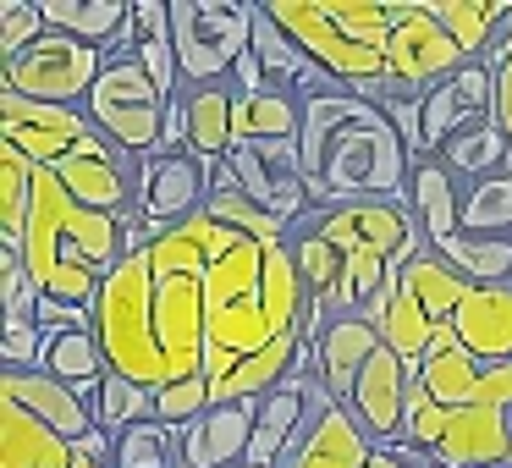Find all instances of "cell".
Masks as SVG:
<instances>
[{
	"label": "cell",
	"mask_w": 512,
	"mask_h": 468,
	"mask_svg": "<svg viewBox=\"0 0 512 468\" xmlns=\"http://www.w3.org/2000/svg\"><path fill=\"white\" fill-rule=\"evenodd\" d=\"M298 166L314 210H342L364 199H408L413 155L402 144L386 105L353 89H331L303 100Z\"/></svg>",
	"instance_id": "6da1fadb"
},
{
	"label": "cell",
	"mask_w": 512,
	"mask_h": 468,
	"mask_svg": "<svg viewBox=\"0 0 512 468\" xmlns=\"http://www.w3.org/2000/svg\"><path fill=\"white\" fill-rule=\"evenodd\" d=\"M204 314H210V347L237 358L303 331L309 287L298 276L292 243L265 248L243 237L226 259H215L204 270Z\"/></svg>",
	"instance_id": "7a4b0ae2"
},
{
	"label": "cell",
	"mask_w": 512,
	"mask_h": 468,
	"mask_svg": "<svg viewBox=\"0 0 512 468\" xmlns=\"http://www.w3.org/2000/svg\"><path fill=\"white\" fill-rule=\"evenodd\" d=\"M270 23L342 89L391 105L413 94L391 78L386 39L397 28V0H265Z\"/></svg>",
	"instance_id": "3957f363"
},
{
	"label": "cell",
	"mask_w": 512,
	"mask_h": 468,
	"mask_svg": "<svg viewBox=\"0 0 512 468\" xmlns=\"http://www.w3.org/2000/svg\"><path fill=\"white\" fill-rule=\"evenodd\" d=\"M94 336H100L105 369L138 380V386L160 391L177 380L171 358L160 353V331H155V259L127 254L122 265L105 276L100 303H94Z\"/></svg>",
	"instance_id": "277c9868"
},
{
	"label": "cell",
	"mask_w": 512,
	"mask_h": 468,
	"mask_svg": "<svg viewBox=\"0 0 512 468\" xmlns=\"http://www.w3.org/2000/svg\"><path fill=\"white\" fill-rule=\"evenodd\" d=\"M254 12L248 0H171V45H177L182 89L232 83V67L254 45Z\"/></svg>",
	"instance_id": "5b68a950"
},
{
	"label": "cell",
	"mask_w": 512,
	"mask_h": 468,
	"mask_svg": "<svg viewBox=\"0 0 512 468\" xmlns=\"http://www.w3.org/2000/svg\"><path fill=\"white\" fill-rule=\"evenodd\" d=\"M408 441L457 468H512V413L501 408H441L424 391L419 369L408 386Z\"/></svg>",
	"instance_id": "8992f818"
},
{
	"label": "cell",
	"mask_w": 512,
	"mask_h": 468,
	"mask_svg": "<svg viewBox=\"0 0 512 468\" xmlns=\"http://www.w3.org/2000/svg\"><path fill=\"white\" fill-rule=\"evenodd\" d=\"M166 94L155 89V78H149L144 67L133 61H105L100 83H94L89 94V122L100 127L105 138H111L122 155L133 160H149L160 149V127H166Z\"/></svg>",
	"instance_id": "52a82bcc"
},
{
	"label": "cell",
	"mask_w": 512,
	"mask_h": 468,
	"mask_svg": "<svg viewBox=\"0 0 512 468\" xmlns=\"http://www.w3.org/2000/svg\"><path fill=\"white\" fill-rule=\"evenodd\" d=\"M105 72V50L100 45H83L72 34H56L50 28L39 45H28L17 61L0 67V89L28 94L39 105H67V111H83Z\"/></svg>",
	"instance_id": "ba28073f"
},
{
	"label": "cell",
	"mask_w": 512,
	"mask_h": 468,
	"mask_svg": "<svg viewBox=\"0 0 512 468\" xmlns=\"http://www.w3.org/2000/svg\"><path fill=\"white\" fill-rule=\"evenodd\" d=\"M298 226H314L342 254H380L391 265H408V259H419L430 248V237H424L408 199H364V204H342V210H325V215L309 210Z\"/></svg>",
	"instance_id": "9c48e42d"
},
{
	"label": "cell",
	"mask_w": 512,
	"mask_h": 468,
	"mask_svg": "<svg viewBox=\"0 0 512 468\" xmlns=\"http://www.w3.org/2000/svg\"><path fill=\"white\" fill-rule=\"evenodd\" d=\"M100 127L89 122V111H67V105H39L28 94L0 89V144H12L28 166L56 171L72 155H83L89 144H100Z\"/></svg>",
	"instance_id": "30bf717a"
},
{
	"label": "cell",
	"mask_w": 512,
	"mask_h": 468,
	"mask_svg": "<svg viewBox=\"0 0 512 468\" xmlns=\"http://www.w3.org/2000/svg\"><path fill=\"white\" fill-rule=\"evenodd\" d=\"M386 67H391V78H397L402 89L430 94L435 83L457 78V72L468 67V56L430 17L424 0H397V28H391V39H386Z\"/></svg>",
	"instance_id": "8fae6325"
},
{
	"label": "cell",
	"mask_w": 512,
	"mask_h": 468,
	"mask_svg": "<svg viewBox=\"0 0 512 468\" xmlns=\"http://www.w3.org/2000/svg\"><path fill=\"white\" fill-rule=\"evenodd\" d=\"M380 446L369 441V430L331 397L320 375H309V424L303 435L281 452L276 468H369Z\"/></svg>",
	"instance_id": "7c38bea8"
},
{
	"label": "cell",
	"mask_w": 512,
	"mask_h": 468,
	"mask_svg": "<svg viewBox=\"0 0 512 468\" xmlns=\"http://www.w3.org/2000/svg\"><path fill=\"white\" fill-rule=\"evenodd\" d=\"M210 210V171L199 155H149L138 160V215L149 221V237L177 232Z\"/></svg>",
	"instance_id": "4fadbf2b"
},
{
	"label": "cell",
	"mask_w": 512,
	"mask_h": 468,
	"mask_svg": "<svg viewBox=\"0 0 512 468\" xmlns=\"http://www.w3.org/2000/svg\"><path fill=\"white\" fill-rule=\"evenodd\" d=\"M232 166L243 193L270 210L276 221L298 226L303 215L314 210L309 188H303V166H298V138H265V144H237L232 149Z\"/></svg>",
	"instance_id": "5bb4252c"
},
{
	"label": "cell",
	"mask_w": 512,
	"mask_h": 468,
	"mask_svg": "<svg viewBox=\"0 0 512 468\" xmlns=\"http://www.w3.org/2000/svg\"><path fill=\"white\" fill-rule=\"evenodd\" d=\"M413 369H419V364H408V358H397L391 347H380V353L364 364V375H358L353 397L342 402V408L369 430V441H375V446L402 441V430H408V386H413Z\"/></svg>",
	"instance_id": "9a60e30c"
},
{
	"label": "cell",
	"mask_w": 512,
	"mask_h": 468,
	"mask_svg": "<svg viewBox=\"0 0 512 468\" xmlns=\"http://www.w3.org/2000/svg\"><path fill=\"white\" fill-rule=\"evenodd\" d=\"M56 177L83 210H105V215H133L138 210V160L122 155L111 138H100V144H89L83 155H72L67 166H56Z\"/></svg>",
	"instance_id": "2e32d148"
},
{
	"label": "cell",
	"mask_w": 512,
	"mask_h": 468,
	"mask_svg": "<svg viewBox=\"0 0 512 468\" xmlns=\"http://www.w3.org/2000/svg\"><path fill=\"white\" fill-rule=\"evenodd\" d=\"M0 402H17V408H28L39 424H50V430H56L61 441H72V446H78L83 435L100 424L94 402L83 397L78 386L56 380V375H6V369H0Z\"/></svg>",
	"instance_id": "e0dca14e"
},
{
	"label": "cell",
	"mask_w": 512,
	"mask_h": 468,
	"mask_svg": "<svg viewBox=\"0 0 512 468\" xmlns=\"http://www.w3.org/2000/svg\"><path fill=\"white\" fill-rule=\"evenodd\" d=\"M259 402H221L204 419L182 430V463L188 468H237L248 463V441H254Z\"/></svg>",
	"instance_id": "ac0fdd59"
},
{
	"label": "cell",
	"mask_w": 512,
	"mask_h": 468,
	"mask_svg": "<svg viewBox=\"0 0 512 468\" xmlns=\"http://www.w3.org/2000/svg\"><path fill=\"white\" fill-rule=\"evenodd\" d=\"M380 331L364 320V314H331L320 331V342H314V353H320V380L331 386L336 402L353 397L358 375H364V364L380 353Z\"/></svg>",
	"instance_id": "d6986e66"
},
{
	"label": "cell",
	"mask_w": 512,
	"mask_h": 468,
	"mask_svg": "<svg viewBox=\"0 0 512 468\" xmlns=\"http://www.w3.org/2000/svg\"><path fill=\"white\" fill-rule=\"evenodd\" d=\"M452 331L479 364H507L512 358V287H474L463 309L452 314Z\"/></svg>",
	"instance_id": "ffe728a7"
},
{
	"label": "cell",
	"mask_w": 512,
	"mask_h": 468,
	"mask_svg": "<svg viewBox=\"0 0 512 468\" xmlns=\"http://www.w3.org/2000/svg\"><path fill=\"white\" fill-rule=\"evenodd\" d=\"M72 457L78 446L61 441L50 424L17 402H0V468H72Z\"/></svg>",
	"instance_id": "44dd1931"
},
{
	"label": "cell",
	"mask_w": 512,
	"mask_h": 468,
	"mask_svg": "<svg viewBox=\"0 0 512 468\" xmlns=\"http://www.w3.org/2000/svg\"><path fill=\"white\" fill-rule=\"evenodd\" d=\"M408 204H413V215H419L430 248H441L446 237L463 232V182H457L435 155L413 166V177H408Z\"/></svg>",
	"instance_id": "7402d4cb"
},
{
	"label": "cell",
	"mask_w": 512,
	"mask_h": 468,
	"mask_svg": "<svg viewBox=\"0 0 512 468\" xmlns=\"http://www.w3.org/2000/svg\"><path fill=\"white\" fill-rule=\"evenodd\" d=\"M479 375H485V364H479V358L457 342L452 325H441V331H435V342H430V353L419 358L424 391H430L441 408H468V402H474V391H479Z\"/></svg>",
	"instance_id": "603a6c76"
},
{
	"label": "cell",
	"mask_w": 512,
	"mask_h": 468,
	"mask_svg": "<svg viewBox=\"0 0 512 468\" xmlns=\"http://www.w3.org/2000/svg\"><path fill=\"white\" fill-rule=\"evenodd\" d=\"M232 83H210V89H182L188 105V155L199 160H226L237 149V127H232Z\"/></svg>",
	"instance_id": "cb8c5ba5"
},
{
	"label": "cell",
	"mask_w": 512,
	"mask_h": 468,
	"mask_svg": "<svg viewBox=\"0 0 512 468\" xmlns=\"http://www.w3.org/2000/svg\"><path fill=\"white\" fill-rule=\"evenodd\" d=\"M402 287L419 298V309L430 314L435 325H452V314L463 309V298L474 292V281H468L457 265H446L441 248H424L419 259H408V265H402Z\"/></svg>",
	"instance_id": "d4e9b609"
},
{
	"label": "cell",
	"mask_w": 512,
	"mask_h": 468,
	"mask_svg": "<svg viewBox=\"0 0 512 468\" xmlns=\"http://www.w3.org/2000/svg\"><path fill=\"white\" fill-rule=\"evenodd\" d=\"M424 6L457 39V50L468 61H490V50L501 39V23H507V6H496V0H424Z\"/></svg>",
	"instance_id": "484cf974"
},
{
	"label": "cell",
	"mask_w": 512,
	"mask_h": 468,
	"mask_svg": "<svg viewBox=\"0 0 512 468\" xmlns=\"http://www.w3.org/2000/svg\"><path fill=\"white\" fill-rule=\"evenodd\" d=\"M507 155H512V144H507V133L496 127V116H485V122H468L463 133L452 138V144L441 149V166L452 171L457 182H485V177H496L501 166H507Z\"/></svg>",
	"instance_id": "4316f807"
},
{
	"label": "cell",
	"mask_w": 512,
	"mask_h": 468,
	"mask_svg": "<svg viewBox=\"0 0 512 468\" xmlns=\"http://www.w3.org/2000/svg\"><path fill=\"white\" fill-rule=\"evenodd\" d=\"M45 6V23L56 34H72L83 45H111L122 34V23L133 17V0H39Z\"/></svg>",
	"instance_id": "83f0119b"
},
{
	"label": "cell",
	"mask_w": 512,
	"mask_h": 468,
	"mask_svg": "<svg viewBox=\"0 0 512 468\" xmlns=\"http://www.w3.org/2000/svg\"><path fill=\"white\" fill-rule=\"evenodd\" d=\"M237 144H265V138H298L303 133V100L298 94H237L232 100Z\"/></svg>",
	"instance_id": "f1b7e54d"
},
{
	"label": "cell",
	"mask_w": 512,
	"mask_h": 468,
	"mask_svg": "<svg viewBox=\"0 0 512 468\" xmlns=\"http://www.w3.org/2000/svg\"><path fill=\"white\" fill-rule=\"evenodd\" d=\"M441 259L457 265L474 287H512V237H446Z\"/></svg>",
	"instance_id": "f546056e"
},
{
	"label": "cell",
	"mask_w": 512,
	"mask_h": 468,
	"mask_svg": "<svg viewBox=\"0 0 512 468\" xmlns=\"http://www.w3.org/2000/svg\"><path fill=\"white\" fill-rule=\"evenodd\" d=\"M45 375H56V380H67V386H78L83 397L94 402V391H100V380H105L100 336H94V331H61V336H50Z\"/></svg>",
	"instance_id": "4dcf8cb0"
},
{
	"label": "cell",
	"mask_w": 512,
	"mask_h": 468,
	"mask_svg": "<svg viewBox=\"0 0 512 468\" xmlns=\"http://www.w3.org/2000/svg\"><path fill=\"white\" fill-rule=\"evenodd\" d=\"M254 56H259V67H265V78H270V94H298V83L314 72V61L270 23L265 6L254 12Z\"/></svg>",
	"instance_id": "1f68e13d"
},
{
	"label": "cell",
	"mask_w": 512,
	"mask_h": 468,
	"mask_svg": "<svg viewBox=\"0 0 512 468\" xmlns=\"http://www.w3.org/2000/svg\"><path fill=\"white\" fill-rule=\"evenodd\" d=\"M34 177L39 166H28L12 144H0V243L23 248L28 210H34Z\"/></svg>",
	"instance_id": "d6a6232c"
},
{
	"label": "cell",
	"mask_w": 512,
	"mask_h": 468,
	"mask_svg": "<svg viewBox=\"0 0 512 468\" xmlns=\"http://www.w3.org/2000/svg\"><path fill=\"white\" fill-rule=\"evenodd\" d=\"M463 232L468 237H512V177L507 171L463 188Z\"/></svg>",
	"instance_id": "836d02e7"
},
{
	"label": "cell",
	"mask_w": 512,
	"mask_h": 468,
	"mask_svg": "<svg viewBox=\"0 0 512 468\" xmlns=\"http://www.w3.org/2000/svg\"><path fill=\"white\" fill-rule=\"evenodd\" d=\"M94 413H100V430L127 435L133 424L155 419V391L127 380V375H116V369H105L100 391H94Z\"/></svg>",
	"instance_id": "e575fe53"
},
{
	"label": "cell",
	"mask_w": 512,
	"mask_h": 468,
	"mask_svg": "<svg viewBox=\"0 0 512 468\" xmlns=\"http://www.w3.org/2000/svg\"><path fill=\"white\" fill-rule=\"evenodd\" d=\"M177 463H182V430H171V424L144 419L127 435H116L111 468H177Z\"/></svg>",
	"instance_id": "d590c367"
},
{
	"label": "cell",
	"mask_w": 512,
	"mask_h": 468,
	"mask_svg": "<svg viewBox=\"0 0 512 468\" xmlns=\"http://www.w3.org/2000/svg\"><path fill=\"white\" fill-rule=\"evenodd\" d=\"M292 259H298V276H303V287H309V298H320V303L336 292L342 265H347L342 248H331L314 226H298V232H292Z\"/></svg>",
	"instance_id": "8d00e7d4"
},
{
	"label": "cell",
	"mask_w": 512,
	"mask_h": 468,
	"mask_svg": "<svg viewBox=\"0 0 512 468\" xmlns=\"http://www.w3.org/2000/svg\"><path fill=\"white\" fill-rule=\"evenodd\" d=\"M0 309H6V325L39 320V287L23 270V248H6V243H0Z\"/></svg>",
	"instance_id": "74e56055"
},
{
	"label": "cell",
	"mask_w": 512,
	"mask_h": 468,
	"mask_svg": "<svg viewBox=\"0 0 512 468\" xmlns=\"http://www.w3.org/2000/svg\"><path fill=\"white\" fill-rule=\"evenodd\" d=\"M45 34H50V23H45L39 0H0V67L17 61L28 45H39Z\"/></svg>",
	"instance_id": "f35d334b"
},
{
	"label": "cell",
	"mask_w": 512,
	"mask_h": 468,
	"mask_svg": "<svg viewBox=\"0 0 512 468\" xmlns=\"http://www.w3.org/2000/svg\"><path fill=\"white\" fill-rule=\"evenodd\" d=\"M210 408H215V397H210V380H204V375L171 380V386L155 391V419L171 424V430H188V424L204 419Z\"/></svg>",
	"instance_id": "ab89813d"
},
{
	"label": "cell",
	"mask_w": 512,
	"mask_h": 468,
	"mask_svg": "<svg viewBox=\"0 0 512 468\" xmlns=\"http://www.w3.org/2000/svg\"><path fill=\"white\" fill-rule=\"evenodd\" d=\"M45 353H50V336L39 325H6L0 331V364H6V375H45Z\"/></svg>",
	"instance_id": "60d3db41"
},
{
	"label": "cell",
	"mask_w": 512,
	"mask_h": 468,
	"mask_svg": "<svg viewBox=\"0 0 512 468\" xmlns=\"http://www.w3.org/2000/svg\"><path fill=\"white\" fill-rule=\"evenodd\" d=\"M149 259H155V276H204V270H210L182 226L166 232V237H155V243H149Z\"/></svg>",
	"instance_id": "b9f144b4"
},
{
	"label": "cell",
	"mask_w": 512,
	"mask_h": 468,
	"mask_svg": "<svg viewBox=\"0 0 512 468\" xmlns=\"http://www.w3.org/2000/svg\"><path fill=\"white\" fill-rule=\"evenodd\" d=\"M138 39H171V0H133Z\"/></svg>",
	"instance_id": "7bdbcfd3"
},
{
	"label": "cell",
	"mask_w": 512,
	"mask_h": 468,
	"mask_svg": "<svg viewBox=\"0 0 512 468\" xmlns=\"http://www.w3.org/2000/svg\"><path fill=\"white\" fill-rule=\"evenodd\" d=\"M490 67H496V127L507 133V144H512V56L490 61Z\"/></svg>",
	"instance_id": "ee69618b"
},
{
	"label": "cell",
	"mask_w": 512,
	"mask_h": 468,
	"mask_svg": "<svg viewBox=\"0 0 512 468\" xmlns=\"http://www.w3.org/2000/svg\"><path fill=\"white\" fill-rule=\"evenodd\" d=\"M369 468H402V463H397V457H391V452H386V446H380V452H375V457H369Z\"/></svg>",
	"instance_id": "f6af8a7d"
},
{
	"label": "cell",
	"mask_w": 512,
	"mask_h": 468,
	"mask_svg": "<svg viewBox=\"0 0 512 468\" xmlns=\"http://www.w3.org/2000/svg\"><path fill=\"white\" fill-rule=\"evenodd\" d=\"M72 468H105V463H94V457H83V452H78V457H72Z\"/></svg>",
	"instance_id": "bcb514c9"
},
{
	"label": "cell",
	"mask_w": 512,
	"mask_h": 468,
	"mask_svg": "<svg viewBox=\"0 0 512 468\" xmlns=\"http://www.w3.org/2000/svg\"><path fill=\"white\" fill-rule=\"evenodd\" d=\"M435 468H457V463H435Z\"/></svg>",
	"instance_id": "7dc6e473"
},
{
	"label": "cell",
	"mask_w": 512,
	"mask_h": 468,
	"mask_svg": "<svg viewBox=\"0 0 512 468\" xmlns=\"http://www.w3.org/2000/svg\"><path fill=\"white\" fill-rule=\"evenodd\" d=\"M237 468H254V463H237Z\"/></svg>",
	"instance_id": "c3c4849f"
}]
</instances>
